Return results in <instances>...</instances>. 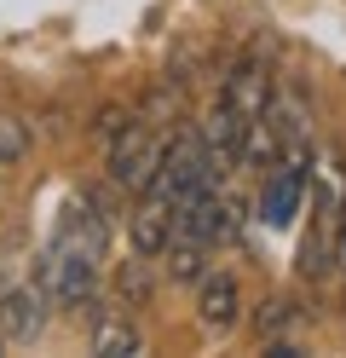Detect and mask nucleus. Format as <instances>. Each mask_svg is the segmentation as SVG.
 <instances>
[{
  "label": "nucleus",
  "instance_id": "6e6552de",
  "mask_svg": "<svg viewBox=\"0 0 346 358\" xmlns=\"http://www.w3.org/2000/svg\"><path fill=\"white\" fill-rule=\"evenodd\" d=\"M271 93H277V81H271V70H266L260 58H237V64H231V76H225V87H219V99H225L231 110H237V116H243L248 127L266 116Z\"/></svg>",
  "mask_w": 346,
  "mask_h": 358
},
{
  "label": "nucleus",
  "instance_id": "20e7f679",
  "mask_svg": "<svg viewBox=\"0 0 346 358\" xmlns=\"http://www.w3.org/2000/svg\"><path fill=\"white\" fill-rule=\"evenodd\" d=\"M161 145L168 139H156L150 133V122H122L104 139V168H110V185L115 191H127V196H138L156 179V168H161Z\"/></svg>",
  "mask_w": 346,
  "mask_h": 358
},
{
  "label": "nucleus",
  "instance_id": "1a4fd4ad",
  "mask_svg": "<svg viewBox=\"0 0 346 358\" xmlns=\"http://www.w3.org/2000/svg\"><path fill=\"white\" fill-rule=\"evenodd\" d=\"M87 352H99V358H138L145 352V335H138V324L122 306H104L99 318H92V329H87Z\"/></svg>",
  "mask_w": 346,
  "mask_h": 358
},
{
  "label": "nucleus",
  "instance_id": "9b49d317",
  "mask_svg": "<svg viewBox=\"0 0 346 358\" xmlns=\"http://www.w3.org/2000/svg\"><path fill=\"white\" fill-rule=\"evenodd\" d=\"M300 324V301H289V295H271L260 312H254V329L266 335V341H277V335H289Z\"/></svg>",
  "mask_w": 346,
  "mask_h": 358
},
{
  "label": "nucleus",
  "instance_id": "9d476101",
  "mask_svg": "<svg viewBox=\"0 0 346 358\" xmlns=\"http://www.w3.org/2000/svg\"><path fill=\"white\" fill-rule=\"evenodd\" d=\"M208 255H214L208 243L173 231V237H168V249H161V266H168V278H173V283H191V289H196V278L208 272Z\"/></svg>",
  "mask_w": 346,
  "mask_h": 358
},
{
  "label": "nucleus",
  "instance_id": "4468645a",
  "mask_svg": "<svg viewBox=\"0 0 346 358\" xmlns=\"http://www.w3.org/2000/svg\"><path fill=\"white\" fill-rule=\"evenodd\" d=\"M6 347H12V341H6V329H0V352H6Z\"/></svg>",
  "mask_w": 346,
  "mask_h": 358
},
{
  "label": "nucleus",
  "instance_id": "f257e3e1",
  "mask_svg": "<svg viewBox=\"0 0 346 358\" xmlns=\"http://www.w3.org/2000/svg\"><path fill=\"white\" fill-rule=\"evenodd\" d=\"M340 203H346V168L340 150L312 156V191H306V237H300L294 272L306 283L335 278V243H340Z\"/></svg>",
  "mask_w": 346,
  "mask_h": 358
},
{
  "label": "nucleus",
  "instance_id": "0eeeda50",
  "mask_svg": "<svg viewBox=\"0 0 346 358\" xmlns=\"http://www.w3.org/2000/svg\"><path fill=\"white\" fill-rule=\"evenodd\" d=\"M173 220H179V208H173L161 191H138V196H133V214H127V243H133V255L161 260V249H168V237H173Z\"/></svg>",
  "mask_w": 346,
  "mask_h": 358
},
{
  "label": "nucleus",
  "instance_id": "7ed1b4c3",
  "mask_svg": "<svg viewBox=\"0 0 346 358\" xmlns=\"http://www.w3.org/2000/svg\"><path fill=\"white\" fill-rule=\"evenodd\" d=\"M306 191H312V145L306 150H283L260 173V226L289 231L294 214H306Z\"/></svg>",
  "mask_w": 346,
  "mask_h": 358
},
{
  "label": "nucleus",
  "instance_id": "39448f33",
  "mask_svg": "<svg viewBox=\"0 0 346 358\" xmlns=\"http://www.w3.org/2000/svg\"><path fill=\"white\" fill-rule=\"evenodd\" d=\"M46 318H52V301L35 278H17V283H0V329H6L12 347H29L46 335Z\"/></svg>",
  "mask_w": 346,
  "mask_h": 358
},
{
  "label": "nucleus",
  "instance_id": "ddd939ff",
  "mask_svg": "<svg viewBox=\"0 0 346 358\" xmlns=\"http://www.w3.org/2000/svg\"><path fill=\"white\" fill-rule=\"evenodd\" d=\"M335 278H346V203H340V243H335Z\"/></svg>",
  "mask_w": 346,
  "mask_h": 358
},
{
  "label": "nucleus",
  "instance_id": "423d86ee",
  "mask_svg": "<svg viewBox=\"0 0 346 358\" xmlns=\"http://www.w3.org/2000/svg\"><path fill=\"white\" fill-rule=\"evenodd\" d=\"M196 324L208 335H231L243 324V283H237V272L208 266V272L196 278Z\"/></svg>",
  "mask_w": 346,
  "mask_h": 358
},
{
  "label": "nucleus",
  "instance_id": "f03ea898",
  "mask_svg": "<svg viewBox=\"0 0 346 358\" xmlns=\"http://www.w3.org/2000/svg\"><path fill=\"white\" fill-rule=\"evenodd\" d=\"M219 185H225V173H219L214 156H208L202 133L196 127H179V133H168V145H161V168H156V179H150L145 191H161L173 208H185V203H196V196L219 191Z\"/></svg>",
  "mask_w": 346,
  "mask_h": 358
},
{
  "label": "nucleus",
  "instance_id": "f8f14e48",
  "mask_svg": "<svg viewBox=\"0 0 346 358\" xmlns=\"http://www.w3.org/2000/svg\"><path fill=\"white\" fill-rule=\"evenodd\" d=\"M23 150H29V133H23V122H17V116H0V168L17 162Z\"/></svg>",
  "mask_w": 346,
  "mask_h": 358
}]
</instances>
